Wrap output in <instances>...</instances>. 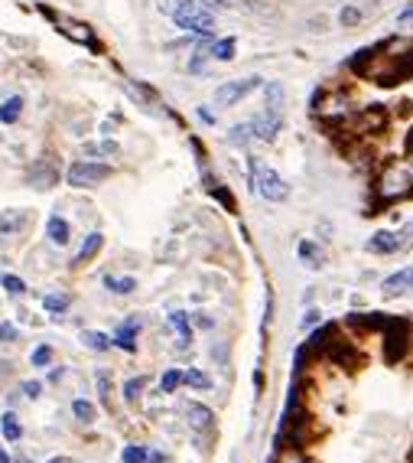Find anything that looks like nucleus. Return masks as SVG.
Masks as SVG:
<instances>
[{"instance_id": "obj_51", "label": "nucleus", "mask_w": 413, "mask_h": 463, "mask_svg": "<svg viewBox=\"0 0 413 463\" xmlns=\"http://www.w3.org/2000/svg\"><path fill=\"white\" fill-rule=\"evenodd\" d=\"M49 463H65V460H62V457H55V460H49Z\"/></svg>"}, {"instance_id": "obj_40", "label": "nucleus", "mask_w": 413, "mask_h": 463, "mask_svg": "<svg viewBox=\"0 0 413 463\" xmlns=\"http://www.w3.org/2000/svg\"><path fill=\"white\" fill-rule=\"evenodd\" d=\"M20 229V216H4L0 219V232H16Z\"/></svg>"}, {"instance_id": "obj_18", "label": "nucleus", "mask_w": 413, "mask_h": 463, "mask_svg": "<svg viewBox=\"0 0 413 463\" xmlns=\"http://www.w3.org/2000/svg\"><path fill=\"white\" fill-rule=\"evenodd\" d=\"M235 36H225V39H215L212 46H208V56L212 59H218V62H231L235 59Z\"/></svg>"}, {"instance_id": "obj_46", "label": "nucleus", "mask_w": 413, "mask_h": 463, "mask_svg": "<svg viewBox=\"0 0 413 463\" xmlns=\"http://www.w3.org/2000/svg\"><path fill=\"white\" fill-rule=\"evenodd\" d=\"M407 20H413V4H410V7H404V10L397 14V24H407Z\"/></svg>"}, {"instance_id": "obj_24", "label": "nucleus", "mask_w": 413, "mask_h": 463, "mask_svg": "<svg viewBox=\"0 0 413 463\" xmlns=\"http://www.w3.org/2000/svg\"><path fill=\"white\" fill-rule=\"evenodd\" d=\"M361 20H365V14H361V10L355 7V4H345V7L338 10V24H342L345 30H355V26H358Z\"/></svg>"}, {"instance_id": "obj_10", "label": "nucleus", "mask_w": 413, "mask_h": 463, "mask_svg": "<svg viewBox=\"0 0 413 463\" xmlns=\"http://www.w3.org/2000/svg\"><path fill=\"white\" fill-rule=\"evenodd\" d=\"M407 241H404V235H397V232H375L371 239H368V251H375V255H394V251H400Z\"/></svg>"}, {"instance_id": "obj_31", "label": "nucleus", "mask_w": 413, "mask_h": 463, "mask_svg": "<svg viewBox=\"0 0 413 463\" xmlns=\"http://www.w3.org/2000/svg\"><path fill=\"white\" fill-rule=\"evenodd\" d=\"M183 385H192V388H208L212 382H208L205 372H199V369H186V372H183Z\"/></svg>"}, {"instance_id": "obj_26", "label": "nucleus", "mask_w": 413, "mask_h": 463, "mask_svg": "<svg viewBox=\"0 0 413 463\" xmlns=\"http://www.w3.org/2000/svg\"><path fill=\"white\" fill-rule=\"evenodd\" d=\"M104 287H107V291H114V293H134V291H137V281H134V278H111V274H107Z\"/></svg>"}, {"instance_id": "obj_30", "label": "nucleus", "mask_w": 413, "mask_h": 463, "mask_svg": "<svg viewBox=\"0 0 413 463\" xmlns=\"http://www.w3.org/2000/svg\"><path fill=\"white\" fill-rule=\"evenodd\" d=\"M43 307L53 310V313H65V310H69V297H65V293H46V297H43Z\"/></svg>"}, {"instance_id": "obj_1", "label": "nucleus", "mask_w": 413, "mask_h": 463, "mask_svg": "<svg viewBox=\"0 0 413 463\" xmlns=\"http://www.w3.org/2000/svg\"><path fill=\"white\" fill-rule=\"evenodd\" d=\"M173 20H176L179 30L192 33V36H212V30H215V16L202 0H183V4H176L173 7Z\"/></svg>"}, {"instance_id": "obj_25", "label": "nucleus", "mask_w": 413, "mask_h": 463, "mask_svg": "<svg viewBox=\"0 0 413 463\" xmlns=\"http://www.w3.org/2000/svg\"><path fill=\"white\" fill-rule=\"evenodd\" d=\"M121 147L117 140H101V144H85V154L88 157H114Z\"/></svg>"}, {"instance_id": "obj_44", "label": "nucleus", "mask_w": 413, "mask_h": 463, "mask_svg": "<svg viewBox=\"0 0 413 463\" xmlns=\"http://www.w3.org/2000/svg\"><path fill=\"white\" fill-rule=\"evenodd\" d=\"M319 310H306V317H303V326H313V323H319Z\"/></svg>"}, {"instance_id": "obj_42", "label": "nucleus", "mask_w": 413, "mask_h": 463, "mask_svg": "<svg viewBox=\"0 0 413 463\" xmlns=\"http://www.w3.org/2000/svg\"><path fill=\"white\" fill-rule=\"evenodd\" d=\"M20 388H23V395H30V398H36V395L43 392V385H39V382H23Z\"/></svg>"}, {"instance_id": "obj_21", "label": "nucleus", "mask_w": 413, "mask_h": 463, "mask_svg": "<svg viewBox=\"0 0 413 463\" xmlns=\"http://www.w3.org/2000/svg\"><path fill=\"white\" fill-rule=\"evenodd\" d=\"M169 323L179 330V349H186L192 343V330H189V313H183V310H173L169 313Z\"/></svg>"}, {"instance_id": "obj_3", "label": "nucleus", "mask_w": 413, "mask_h": 463, "mask_svg": "<svg viewBox=\"0 0 413 463\" xmlns=\"http://www.w3.org/2000/svg\"><path fill=\"white\" fill-rule=\"evenodd\" d=\"M111 177V167L107 163H95V160H78L69 167V173H65V180H69V186H75V189H88V186H98L101 180Z\"/></svg>"}, {"instance_id": "obj_45", "label": "nucleus", "mask_w": 413, "mask_h": 463, "mask_svg": "<svg viewBox=\"0 0 413 463\" xmlns=\"http://www.w3.org/2000/svg\"><path fill=\"white\" fill-rule=\"evenodd\" d=\"M195 326H199V330H212L215 323H212V320L205 317V313H195Z\"/></svg>"}, {"instance_id": "obj_27", "label": "nucleus", "mask_w": 413, "mask_h": 463, "mask_svg": "<svg viewBox=\"0 0 413 463\" xmlns=\"http://www.w3.org/2000/svg\"><path fill=\"white\" fill-rule=\"evenodd\" d=\"M82 343H85L88 349H98V353H104V349L111 346V340H107L104 333H95V330H85V333H82Z\"/></svg>"}, {"instance_id": "obj_13", "label": "nucleus", "mask_w": 413, "mask_h": 463, "mask_svg": "<svg viewBox=\"0 0 413 463\" xmlns=\"http://www.w3.org/2000/svg\"><path fill=\"white\" fill-rule=\"evenodd\" d=\"M186 417H189V425L195 427V431H208V427L215 425L212 408H205V405H199V402H189V405H186Z\"/></svg>"}, {"instance_id": "obj_47", "label": "nucleus", "mask_w": 413, "mask_h": 463, "mask_svg": "<svg viewBox=\"0 0 413 463\" xmlns=\"http://www.w3.org/2000/svg\"><path fill=\"white\" fill-rule=\"evenodd\" d=\"M199 118H202V121H205V124H215V115H212V111H208V108H199Z\"/></svg>"}, {"instance_id": "obj_8", "label": "nucleus", "mask_w": 413, "mask_h": 463, "mask_svg": "<svg viewBox=\"0 0 413 463\" xmlns=\"http://www.w3.org/2000/svg\"><path fill=\"white\" fill-rule=\"evenodd\" d=\"M410 186H413L410 170H404V167H390L387 177L381 180V196L384 199H394V196H404Z\"/></svg>"}, {"instance_id": "obj_15", "label": "nucleus", "mask_w": 413, "mask_h": 463, "mask_svg": "<svg viewBox=\"0 0 413 463\" xmlns=\"http://www.w3.org/2000/svg\"><path fill=\"white\" fill-rule=\"evenodd\" d=\"M284 85L280 82H267L264 85V111H274V115H284Z\"/></svg>"}, {"instance_id": "obj_9", "label": "nucleus", "mask_w": 413, "mask_h": 463, "mask_svg": "<svg viewBox=\"0 0 413 463\" xmlns=\"http://www.w3.org/2000/svg\"><path fill=\"white\" fill-rule=\"evenodd\" d=\"M280 128H284V115H274V111H260L257 118L251 121V131L257 140H277V134H280Z\"/></svg>"}, {"instance_id": "obj_52", "label": "nucleus", "mask_w": 413, "mask_h": 463, "mask_svg": "<svg viewBox=\"0 0 413 463\" xmlns=\"http://www.w3.org/2000/svg\"><path fill=\"white\" fill-rule=\"evenodd\" d=\"M410 232H413V225H410Z\"/></svg>"}, {"instance_id": "obj_17", "label": "nucleus", "mask_w": 413, "mask_h": 463, "mask_svg": "<svg viewBox=\"0 0 413 463\" xmlns=\"http://www.w3.org/2000/svg\"><path fill=\"white\" fill-rule=\"evenodd\" d=\"M137 330H140L137 320H127V326H121V330H117V336H114L111 343H114V346H121L124 353H134V349H137V343H134Z\"/></svg>"}, {"instance_id": "obj_2", "label": "nucleus", "mask_w": 413, "mask_h": 463, "mask_svg": "<svg viewBox=\"0 0 413 463\" xmlns=\"http://www.w3.org/2000/svg\"><path fill=\"white\" fill-rule=\"evenodd\" d=\"M251 189L257 196H264L267 202H284L286 196H290V186H286V180L280 177L274 167L260 163L257 157L251 160Z\"/></svg>"}, {"instance_id": "obj_29", "label": "nucleus", "mask_w": 413, "mask_h": 463, "mask_svg": "<svg viewBox=\"0 0 413 463\" xmlns=\"http://www.w3.org/2000/svg\"><path fill=\"white\" fill-rule=\"evenodd\" d=\"M179 385H183V372H179V369H166V372H163V378H160V388H163V392L173 395Z\"/></svg>"}, {"instance_id": "obj_43", "label": "nucleus", "mask_w": 413, "mask_h": 463, "mask_svg": "<svg viewBox=\"0 0 413 463\" xmlns=\"http://www.w3.org/2000/svg\"><path fill=\"white\" fill-rule=\"evenodd\" d=\"M309 26H313V33H322L326 26H329V20H326V16H313V20H309Z\"/></svg>"}, {"instance_id": "obj_32", "label": "nucleus", "mask_w": 413, "mask_h": 463, "mask_svg": "<svg viewBox=\"0 0 413 463\" xmlns=\"http://www.w3.org/2000/svg\"><path fill=\"white\" fill-rule=\"evenodd\" d=\"M245 10L247 14H260V16H274L277 10L270 7V0H245Z\"/></svg>"}, {"instance_id": "obj_35", "label": "nucleus", "mask_w": 413, "mask_h": 463, "mask_svg": "<svg viewBox=\"0 0 413 463\" xmlns=\"http://www.w3.org/2000/svg\"><path fill=\"white\" fill-rule=\"evenodd\" d=\"M121 460H124V463H146V450L137 447V444H130V447H124Z\"/></svg>"}, {"instance_id": "obj_38", "label": "nucleus", "mask_w": 413, "mask_h": 463, "mask_svg": "<svg viewBox=\"0 0 413 463\" xmlns=\"http://www.w3.org/2000/svg\"><path fill=\"white\" fill-rule=\"evenodd\" d=\"M205 59H208V49H195V53H192V59H189V72H202L205 69Z\"/></svg>"}, {"instance_id": "obj_14", "label": "nucleus", "mask_w": 413, "mask_h": 463, "mask_svg": "<svg viewBox=\"0 0 413 463\" xmlns=\"http://www.w3.org/2000/svg\"><path fill=\"white\" fill-rule=\"evenodd\" d=\"M46 239L53 241V245H69V239H72V229H69V222L62 216H49L46 219Z\"/></svg>"}, {"instance_id": "obj_49", "label": "nucleus", "mask_w": 413, "mask_h": 463, "mask_svg": "<svg viewBox=\"0 0 413 463\" xmlns=\"http://www.w3.org/2000/svg\"><path fill=\"white\" fill-rule=\"evenodd\" d=\"M205 4H215V7H231L235 0H205Z\"/></svg>"}, {"instance_id": "obj_7", "label": "nucleus", "mask_w": 413, "mask_h": 463, "mask_svg": "<svg viewBox=\"0 0 413 463\" xmlns=\"http://www.w3.org/2000/svg\"><path fill=\"white\" fill-rule=\"evenodd\" d=\"M39 10H43V14H46L49 20H53V24L59 26V30L65 33V36H69V39H75V43H82V46H92V49H98V43H95L92 30H88V26H85V24H72V20H62V16H55L53 10H46V7H39Z\"/></svg>"}, {"instance_id": "obj_23", "label": "nucleus", "mask_w": 413, "mask_h": 463, "mask_svg": "<svg viewBox=\"0 0 413 463\" xmlns=\"http://www.w3.org/2000/svg\"><path fill=\"white\" fill-rule=\"evenodd\" d=\"M254 140V131H251V121H245V124H235L228 131V144L231 147H245V144H251Z\"/></svg>"}, {"instance_id": "obj_20", "label": "nucleus", "mask_w": 413, "mask_h": 463, "mask_svg": "<svg viewBox=\"0 0 413 463\" xmlns=\"http://www.w3.org/2000/svg\"><path fill=\"white\" fill-rule=\"evenodd\" d=\"M20 115H23V98L20 95H14V98H7L0 105V124H16Z\"/></svg>"}, {"instance_id": "obj_34", "label": "nucleus", "mask_w": 413, "mask_h": 463, "mask_svg": "<svg viewBox=\"0 0 413 463\" xmlns=\"http://www.w3.org/2000/svg\"><path fill=\"white\" fill-rule=\"evenodd\" d=\"M95 382H98V395H101V402L104 405H111V375H107L104 369L95 375Z\"/></svg>"}, {"instance_id": "obj_36", "label": "nucleus", "mask_w": 413, "mask_h": 463, "mask_svg": "<svg viewBox=\"0 0 413 463\" xmlns=\"http://www.w3.org/2000/svg\"><path fill=\"white\" fill-rule=\"evenodd\" d=\"M53 363V346H36L33 349V365L36 369H43V365Z\"/></svg>"}, {"instance_id": "obj_22", "label": "nucleus", "mask_w": 413, "mask_h": 463, "mask_svg": "<svg viewBox=\"0 0 413 463\" xmlns=\"http://www.w3.org/2000/svg\"><path fill=\"white\" fill-rule=\"evenodd\" d=\"M0 431H4V437H7L10 444H16V440L23 437V427H20V421H16L14 411H7V415L0 417Z\"/></svg>"}, {"instance_id": "obj_6", "label": "nucleus", "mask_w": 413, "mask_h": 463, "mask_svg": "<svg viewBox=\"0 0 413 463\" xmlns=\"http://www.w3.org/2000/svg\"><path fill=\"white\" fill-rule=\"evenodd\" d=\"M326 355H329L332 363L345 365V369H358V365H361V353L352 346V343L338 340V336H332V340H329V346H326Z\"/></svg>"}, {"instance_id": "obj_37", "label": "nucleus", "mask_w": 413, "mask_h": 463, "mask_svg": "<svg viewBox=\"0 0 413 463\" xmlns=\"http://www.w3.org/2000/svg\"><path fill=\"white\" fill-rule=\"evenodd\" d=\"M0 284L7 287V293H23L26 291V284L16 274H0Z\"/></svg>"}, {"instance_id": "obj_19", "label": "nucleus", "mask_w": 413, "mask_h": 463, "mask_svg": "<svg viewBox=\"0 0 413 463\" xmlns=\"http://www.w3.org/2000/svg\"><path fill=\"white\" fill-rule=\"evenodd\" d=\"M296 251H299V258L306 261V268H322V261H326V255L319 251V245H316V241H309V239L299 241Z\"/></svg>"}, {"instance_id": "obj_39", "label": "nucleus", "mask_w": 413, "mask_h": 463, "mask_svg": "<svg viewBox=\"0 0 413 463\" xmlns=\"http://www.w3.org/2000/svg\"><path fill=\"white\" fill-rule=\"evenodd\" d=\"M280 463H309V460L303 457V450L290 447V450H284V454H280Z\"/></svg>"}, {"instance_id": "obj_48", "label": "nucleus", "mask_w": 413, "mask_h": 463, "mask_svg": "<svg viewBox=\"0 0 413 463\" xmlns=\"http://www.w3.org/2000/svg\"><path fill=\"white\" fill-rule=\"evenodd\" d=\"M146 460H150V463H166V457H163V454H146Z\"/></svg>"}, {"instance_id": "obj_50", "label": "nucleus", "mask_w": 413, "mask_h": 463, "mask_svg": "<svg viewBox=\"0 0 413 463\" xmlns=\"http://www.w3.org/2000/svg\"><path fill=\"white\" fill-rule=\"evenodd\" d=\"M0 463H10V457H7V454H4V450H0Z\"/></svg>"}, {"instance_id": "obj_4", "label": "nucleus", "mask_w": 413, "mask_h": 463, "mask_svg": "<svg viewBox=\"0 0 413 463\" xmlns=\"http://www.w3.org/2000/svg\"><path fill=\"white\" fill-rule=\"evenodd\" d=\"M381 330H384V359H387L390 365L400 363V359L407 355V343H410L407 340V323L404 320H390L387 317Z\"/></svg>"}, {"instance_id": "obj_5", "label": "nucleus", "mask_w": 413, "mask_h": 463, "mask_svg": "<svg viewBox=\"0 0 413 463\" xmlns=\"http://www.w3.org/2000/svg\"><path fill=\"white\" fill-rule=\"evenodd\" d=\"M254 88H260V78H257V76L225 82V85L215 88V105H218V108H231V105H237L241 98H247V95H251Z\"/></svg>"}, {"instance_id": "obj_41", "label": "nucleus", "mask_w": 413, "mask_h": 463, "mask_svg": "<svg viewBox=\"0 0 413 463\" xmlns=\"http://www.w3.org/2000/svg\"><path fill=\"white\" fill-rule=\"evenodd\" d=\"M0 340H4V343H14L16 340V330L10 323H0Z\"/></svg>"}, {"instance_id": "obj_11", "label": "nucleus", "mask_w": 413, "mask_h": 463, "mask_svg": "<svg viewBox=\"0 0 413 463\" xmlns=\"http://www.w3.org/2000/svg\"><path fill=\"white\" fill-rule=\"evenodd\" d=\"M26 183H30L33 189H53V186L59 183V170H55L53 163L39 160L36 167H33V170L26 173Z\"/></svg>"}, {"instance_id": "obj_12", "label": "nucleus", "mask_w": 413, "mask_h": 463, "mask_svg": "<svg viewBox=\"0 0 413 463\" xmlns=\"http://www.w3.org/2000/svg\"><path fill=\"white\" fill-rule=\"evenodd\" d=\"M410 291H413V268H404V271H397V274H390L381 284L384 297H400V293H410Z\"/></svg>"}, {"instance_id": "obj_33", "label": "nucleus", "mask_w": 413, "mask_h": 463, "mask_svg": "<svg viewBox=\"0 0 413 463\" xmlns=\"http://www.w3.org/2000/svg\"><path fill=\"white\" fill-rule=\"evenodd\" d=\"M72 411H75L78 421H95V405H92V402H85V398L72 402Z\"/></svg>"}, {"instance_id": "obj_28", "label": "nucleus", "mask_w": 413, "mask_h": 463, "mask_svg": "<svg viewBox=\"0 0 413 463\" xmlns=\"http://www.w3.org/2000/svg\"><path fill=\"white\" fill-rule=\"evenodd\" d=\"M144 388H146V375L127 378V382H124V398H127V402H137V398H140V392H144Z\"/></svg>"}, {"instance_id": "obj_16", "label": "nucleus", "mask_w": 413, "mask_h": 463, "mask_svg": "<svg viewBox=\"0 0 413 463\" xmlns=\"http://www.w3.org/2000/svg\"><path fill=\"white\" fill-rule=\"evenodd\" d=\"M101 245H104V235L101 232H92L88 239L82 241V248H78V255H75V264H85V261H92L95 255L101 251Z\"/></svg>"}]
</instances>
